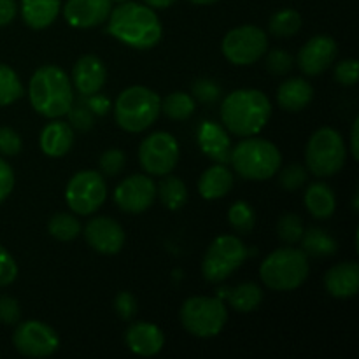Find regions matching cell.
I'll return each mask as SVG.
<instances>
[{
  "label": "cell",
  "mask_w": 359,
  "mask_h": 359,
  "mask_svg": "<svg viewBox=\"0 0 359 359\" xmlns=\"http://www.w3.org/2000/svg\"><path fill=\"white\" fill-rule=\"evenodd\" d=\"M107 30L119 42L139 51L153 49L163 37V27L156 13L151 7L130 0L111 11Z\"/></svg>",
  "instance_id": "1"
},
{
  "label": "cell",
  "mask_w": 359,
  "mask_h": 359,
  "mask_svg": "<svg viewBox=\"0 0 359 359\" xmlns=\"http://www.w3.org/2000/svg\"><path fill=\"white\" fill-rule=\"evenodd\" d=\"M272 116V104L259 90H235L221 104V121L237 137H252L262 132Z\"/></svg>",
  "instance_id": "2"
},
{
  "label": "cell",
  "mask_w": 359,
  "mask_h": 359,
  "mask_svg": "<svg viewBox=\"0 0 359 359\" xmlns=\"http://www.w3.org/2000/svg\"><path fill=\"white\" fill-rule=\"evenodd\" d=\"M28 98L32 107L44 118H62L74 105L72 83L60 67L42 65L32 76Z\"/></svg>",
  "instance_id": "3"
},
{
  "label": "cell",
  "mask_w": 359,
  "mask_h": 359,
  "mask_svg": "<svg viewBox=\"0 0 359 359\" xmlns=\"http://www.w3.org/2000/svg\"><path fill=\"white\" fill-rule=\"evenodd\" d=\"M230 163L248 181H269L283 163V154L273 142L258 137H245L231 149Z\"/></svg>",
  "instance_id": "4"
},
{
  "label": "cell",
  "mask_w": 359,
  "mask_h": 359,
  "mask_svg": "<svg viewBox=\"0 0 359 359\" xmlns=\"http://www.w3.org/2000/svg\"><path fill=\"white\" fill-rule=\"evenodd\" d=\"M311 266L302 249L283 248L270 252L259 265L263 284L273 291H294L307 280Z\"/></svg>",
  "instance_id": "5"
},
{
  "label": "cell",
  "mask_w": 359,
  "mask_h": 359,
  "mask_svg": "<svg viewBox=\"0 0 359 359\" xmlns=\"http://www.w3.org/2000/svg\"><path fill=\"white\" fill-rule=\"evenodd\" d=\"M161 112V98L146 86H130L114 104V119L121 130L140 133L149 128Z\"/></svg>",
  "instance_id": "6"
},
{
  "label": "cell",
  "mask_w": 359,
  "mask_h": 359,
  "mask_svg": "<svg viewBox=\"0 0 359 359\" xmlns=\"http://www.w3.org/2000/svg\"><path fill=\"white\" fill-rule=\"evenodd\" d=\"M347 149L342 135L335 128L316 130L307 142L305 163L307 168L318 177H332L342 170L346 163Z\"/></svg>",
  "instance_id": "7"
},
{
  "label": "cell",
  "mask_w": 359,
  "mask_h": 359,
  "mask_svg": "<svg viewBox=\"0 0 359 359\" xmlns=\"http://www.w3.org/2000/svg\"><path fill=\"white\" fill-rule=\"evenodd\" d=\"M226 321L228 311L221 298L191 297L181 307L182 326L198 339H212L219 335Z\"/></svg>",
  "instance_id": "8"
},
{
  "label": "cell",
  "mask_w": 359,
  "mask_h": 359,
  "mask_svg": "<svg viewBox=\"0 0 359 359\" xmlns=\"http://www.w3.org/2000/svg\"><path fill=\"white\" fill-rule=\"evenodd\" d=\"M248 258V249L241 238L233 235H221L214 238L202 262V273L209 283H223Z\"/></svg>",
  "instance_id": "9"
},
{
  "label": "cell",
  "mask_w": 359,
  "mask_h": 359,
  "mask_svg": "<svg viewBox=\"0 0 359 359\" xmlns=\"http://www.w3.org/2000/svg\"><path fill=\"white\" fill-rule=\"evenodd\" d=\"M221 49H223L224 58L233 65H252L269 51V39L259 27L244 25L224 35Z\"/></svg>",
  "instance_id": "10"
},
{
  "label": "cell",
  "mask_w": 359,
  "mask_h": 359,
  "mask_svg": "<svg viewBox=\"0 0 359 359\" xmlns=\"http://www.w3.org/2000/svg\"><path fill=\"white\" fill-rule=\"evenodd\" d=\"M107 198V184L100 172L81 170L70 177L65 188V200L79 216H90L104 205Z\"/></svg>",
  "instance_id": "11"
},
{
  "label": "cell",
  "mask_w": 359,
  "mask_h": 359,
  "mask_svg": "<svg viewBox=\"0 0 359 359\" xmlns=\"http://www.w3.org/2000/svg\"><path fill=\"white\" fill-rule=\"evenodd\" d=\"M140 167L149 175L170 174L179 161V144L168 132H154L142 140L139 147Z\"/></svg>",
  "instance_id": "12"
},
{
  "label": "cell",
  "mask_w": 359,
  "mask_h": 359,
  "mask_svg": "<svg viewBox=\"0 0 359 359\" xmlns=\"http://www.w3.org/2000/svg\"><path fill=\"white\" fill-rule=\"evenodd\" d=\"M16 351L28 358H48L60 347V337L49 325L41 321H23L13 335Z\"/></svg>",
  "instance_id": "13"
},
{
  "label": "cell",
  "mask_w": 359,
  "mask_h": 359,
  "mask_svg": "<svg viewBox=\"0 0 359 359\" xmlns=\"http://www.w3.org/2000/svg\"><path fill=\"white\" fill-rule=\"evenodd\" d=\"M156 198V184L151 177L135 174L121 181L114 191V202L123 212L140 214L149 209Z\"/></svg>",
  "instance_id": "14"
},
{
  "label": "cell",
  "mask_w": 359,
  "mask_h": 359,
  "mask_svg": "<svg viewBox=\"0 0 359 359\" xmlns=\"http://www.w3.org/2000/svg\"><path fill=\"white\" fill-rule=\"evenodd\" d=\"M337 53V42L330 35H316L298 51V67L305 76H319L330 69Z\"/></svg>",
  "instance_id": "15"
},
{
  "label": "cell",
  "mask_w": 359,
  "mask_h": 359,
  "mask_svg": "<svg viewBox=\"0 0 359 359\" xmlns=\"http://www.w3.org/2000/svg\"><path fill=\"white\" fill-rule=\"evenodd\" d=\"M84 238L100 255H118L125 245V230L111 217H93L84 228Z\"/></svg>",
  "instance_id": "16"
},
{
  "label": "cell",
  "mask_w": 359,
  "mask_h": 359,
  "mask_svg": "<svg viewBox=\"0 0 359 359\" xmlns=\"http://www.w3.org/2000/svg\"><path fill=\"white\" fill-rule=\"evenodd\" d=\"M111 11V0H67L63 16L74 28H93L105 23Z\"/></svg>",
  "instance_id": "17"
},
{
  "label": "cell",
  "mask_w": 359,
  "mask_h": 359,
  "mask_svg": "<svg viewBox=\"0 0 359 359\" xmlns=\"http://www.w3.org/2000/svg\"><path fill=\"white\" fill-rule=\"evenodd\" d=\"M107 69L95 55H84L76 62L72 70V83L83 97H91L104 88Z\"/></svg>",
  "instance_id": "18"
},
{
  "label": "cell",
  "mask_w": 359,
  "mask_h": 359,
  "mask_svg": "<svg viewBox=\"0 0 359 359\" xmlns=\"http://www.w3.org/2000/svg\"><path fill=\"white\" fill-rule=\"evenodd\" d=\"M126 346L137 356H156L165 346V335L153 323H135L126 330Z\"/></svg>",
  "instance_id": "19"
},
{
  "label": "cell",
  "mask_w": 359,
  "mask_h": 359,
  "mask_svg": "<svg viewBox=\"0 0 359 359\" xmlns=\"http://www.w3.org/2000/svg\"><path fill=\"white\" fill-rule=\"evenodd\" d=\"M325 287L333 298L354 297L359 291V265L356 262H344L332 266L325 276Z\"/></svg>",
  "instance_id": "20"
},
{
  "label": "cell",
  "mask_w": 359,
  "mask_h": 359,
  "mask_svg": "<svg viewBox=\"0 0 359 359\" xmlns=\"http://www.w3.org/2000/svg\"><path fill=\"white\" fill-rule=\"evenodd\" d=\"M198 146L205 156L216 163H230L231 142L228 133L219 125L203 121L198 128Z\"/></svg>",
  "instance_id": "21"
},
{
  "label": "cell",
  "mask_w": 359,
  "mask_h": 359,
  "mask_svg": "<svg viewBox=\"0 0 359 359\" xmlns=\"http://www.w3.org/2000/svg\"><path fill=\"white\" fill-rule=\"evenodd\" d=\"M314 100V88L307 79L291 77L286 79L277 90V104L280 109L290 112H300Z\"/></svg>",
  "instance_id": "22"
},
{
  "label": "cell",
  "mask_w": 359,
  "mask_h": 359,
  "mask_svg": "<svg viewBox=\"0 0 359 359\" xmlns=\"http://www.w3.org/2000/svg\"><path fill=\"white\" fill-rule=\"evenodd\" d=\"M41 149L42 153L51 158H62L72 149L74 130L65 121H51L41 132Z\"/></svg>",
  "instance_id": "23"
},
{
  "label": "cell",
  "mask_w": 359,
  "mask_h": 359,
  "mask_svg": "<svg viewBox=\"0 0 359 359\" xmlns=\"http://www.w3.org/2000/svg\"><path fill=\"white\" fill-rule=\"evenodd\" d=\"M233 188V174L223 163L207 168L198 181V193L205 200H219Z\"/></svg>",
  "instance_id": "24"
},
{
  "label": "cell",
  "mask_w": 359,
  "mask_h": 359,
  "mask_svg": "<svg viewBox=\"0 0 359 359\" xmlns=\"http://www.w3.org/2000/svg\"><path fill=\"white\" fill-rule=\"evenodd\" d=\"M62 11V0H21V16L34 30L51 27Z\"/></svg>",
  "instance_id": "25"
},
{
  "label": "cell",
  "mask_w": 359,
  "mask_h": 359,
  "mask_svg": "<svg viewBox=\"0 0 359 359\" xmlns=\"http://www.w3.org/2000/svg\"><path fill=\"white\" fill-rule=\"evenodd\" d=\"M305 207L316 219H328L337 209V198L333 189L325 182H314L307 188L304 196Z\"/></svg>",
  "instance_id": "26"
},
{
  "label": "cell",
  "mask_w": 359,
  "mask_h": 359,
  "mask_svg": "<svg viewBox=\"0 0 359 359\" xmlns=\"http://www.w3.org/2000/svg\"><path fill=\"white\" fill-rule=\"evenodd\" d=\"M302 251L314 258H328L339 251V244L335 238L323 228H311L309 231H304L302 237Z\"/></svg>",
  "instance_id": "27"
},
{
  "label": "cell",
  "mask_w": 359,
  "mask_h": 359,
  "mask_svg": "<svg viewBox=\"0 0 359 359\" xmlns=\"http://www.w3.org/2000/svg\"><path fill=\"white\" fill-rule=\"evenodd\" d=\"M156 195L168 210H179L188 202V188L184 182L175 175H163L160 184L156 186Z\"/></svg>",
  "instance_id": "28"
},
{
  "label": "cell",
  "mask_w": 359,
  "mask_h": 359,
  "mask_svg": "<svg viewBox=\"0 0 359 359\" xmlns=\"http://www.w3.org/2000/svg\"><path fill=\"white\" fill-rule=\"evenodd\" d=\"M226 297L237 312H252L262 304L263 291L256 283H244L226 293Z\"/></svg>",
  "instance_id": "29"
},
{
  "label": "cell",
  "mask_w": 359,
  "mask_h": 359,
  "mask_svg": "<svg viewBox=\"0 0 359 359\" xmlns=\"http://www.w3.org/2000/svg\"><path fill=\"white\" fill-rule=\"evenodd\" d=\"M161 111L174 121H186L195 112V100L189 93L174 91L161 102Z\"/></svg>",
  "instance_id": "30"
},
{
  "label": "cell",
  "mask_w": 359,
  "mask_h": 359,
  "mask_svg": "<svg viewBox=\"0 0 359 359\" xmlns=\"http://www.w3.org/2000/svg\"><path fill=\"white\" fill-rule=\"evenodd\" d=\"M270 34L276 37H293L300 32L302 28V16L298 11L294 9H280L270 18Z\"/></svg>",
  "instance_id": "31"
},
{
  "label": "cell",
  "mask_w": 359,
  "mask_h": 359,
  "mask_svg": "<svg viewBox=\"0 0 359 359\" xmlns=\"http://www.w3.org/2000/svg\"><path fill=\"white\" fill-rule=\"evenodd\" d=\"M48 231L51 237H55L60 242H70L79 237L81 223L76 216L65 212H58L49 219Z\"/></svg>",
  "instance_id": "32"
},
{
  "label": "cell",
  "mask_w": 359,
  "mask_h": 359,
  "mask_svg": "<svg viewBox=\"0 0 359 359\" xmlns=\"http://www.w3.org/2000/svg\"><path fill=\"white\" fill-rule=\"evenodd\" d=\"M23 97V84L18 74L6 63H0V107L14 104Z\"/></svg>",
  "instance_id": "33"
},
{
  "label": "cell",
  "mask_w": 359,
  "mask_h": 359,
  "mask_svg": "<svg viewBox=\"0 0 359 359\" xmlns=\"http://www.w3.org/2000/svg\"><path fill=\"white\" fill-rule=\"evenodd\" d=\"M228 223H230V226L233 228L237 233L248 235L251 233L252 228H255L256 214L248 202L238 200V202H235L233 205L230 207V210H228Z\"/></svg>",
  "instance_id": "34"
},
{
  "label": "cell",
  "mask_w": 359,
  "mask_h": 359,
  "mask_svg": "<svg viewBox=\"0 0 359 359\" xmlns=\"http://www.w3.org/2000/svg\"><path fill=\"white\" fill-rule=\"evenodd\" d=\"M277 233L283 242L287 245H293L302 241L304 237V221L298 214H284L277 221Z\"/></svg>",
  "instance_id": "35"
},
{
  "label": "cell",
  "mask_w": 359,
  "mask_h": 359,
  "mask_svg": "<svg viewBox=\"0 0 359 359\" xmlns=\"http://www.w3.org/2000/svg\"><path fill=\"white\" fill-rule=\"evenodd\" d=\"M307 179H309V172L304 165L291 163L280 172L279 184L283 186L286 191H297V189H300L302 186L307 182Z\"/></svg>",
  "instance_id": "36"
},
{
  "label": "cell",
  "mask_w": 359,
  "mask_h": 359,
  "mask_svg": "<svg viewBox=\"0 0 359 359\" xmlns=\"http://www.w3.org/2000/svg\"><path fill=\"white\" fill-rule=\"evenodd\" d=\"M125 153L121 149H107L104 154L100 156V172L104 177H116L119 172L125 168Z\"/></svg>",
  "instance_id": "37"
},
{
  "label": "cell",
  "mask_w": 359,
  "mask_h": 359,
  "mask_svg": "<svg viewBox=\"0 0 359 359\" xmlns=\"http://www.w3.org/2000/svg\"><path fill=\"white\" fill-rule=\"evenodd\" d=\"M266 69L273 76H286L293 69V56L286 49H272L266 55Z\"/></svg>",
  "instance_id": "38"
},
{
  "label": "cell",
  "mask_w": 359,
  "mask_h": 359,
  "mask_svg": "<svg viewBox=\"0 0 359 359\" xmlns=\"http://www.w3.org/2000/svg\"><path fill=\"white\" fill-rule=\"evenodd\" d=\"M21 147H23V142H21L20 133L9 126H0V154L16 156Z\"/></svg>",
  "instance_id": "39"
},
{
  "label": "cell",
  "mask_w": 359,
  "mask_h": 359,
  "mask_svg": "<svg viewBox=\"0 0 359 359\" xmlns=\"http://www.w3.org/2000/svg\"><path fill=\"white\" fill-rule=\"evenodd\" d=\"M18 277V265L4 245H0V287L13 284Z\"/></svg>",
  "instance_id": "40"
},
{
  "label": "cell",
  "mask_w": 359,
  "mask_h": 359,
  "mask_svg": "<svg viewBox=\"0 0 359 359\" xmlns=\"http://www.w3.org/2000/svg\"><path fill=\"white\" fill-rule=\"evenodd\" d=\"M193 95L203 104H212L221 97V88L212 79H198L193 84Z\"/></svg>",
  "instance_id": "41"
},
{
  "label": "cell",
  "mask_w": 359,
  "mask_h": 359,
  "mask_svg": "<svg viewBox=\"0 0 359 359\" xmlns=\"http://www.w3.org/2000/svg\"><path fill=\"white\" fill-rule=\"evenodd\" d=\"M21 319V307L18 300L7 294H0V323L16 325Z\"/></svg>",
  "instance_id": "42"
},
{
  "label": "cell",
  "mask_w": 359,
  "mask_h": 359,
  "mask_svg": "<svg viewBox=\"0 0 359 359\" xmlns=\"http://www.w3.org/2000/svg\"><path fill=\"white\" fill-rule=\"evenodd\" d=\"M358 60H344L335 67V79L342 86H354L358 83Z\"/></svg>",
  "instance_id": "43"
},
{
  "label": "cell",
  "mask_w": 359,
  "mask_h": 359,
  "mask_svg": "<svg viewBox=\"0 0 359 359\" xmlns=\"http://www.w3.org/2000/svg\"><path fill=\"white\" fill-rule=\"evenodd\" d=\"M114 309L116 314L123 319V321H130L133 316L137 314V300L132 293L128 291H121L118 293L114 300Z\"/></svg>",
  "instance_id": "44"
},
{
  "label": "cell",
  "mask_w": 359,
  "mask_h": 359,
  "mask_svg": "<svg viewBox=\"0 0 359 359\" xmlns=\"http://www.w3.org/2000/svg\"><path fill=\"white\" fill-rule=\"evenodd\" d=\"M67 114H69L70 125L79 130V132H88L93 126V116H91L90 107H84V105H76L74 107L72 105Z\"/></svg>",
  "instance_id": "45"
},
{
  "label": "cell",
  "mask_w": 359,
  "mask_h": 359,
  "mask_svg": "<svg viewBox=\"0 0 359 359\" xmlns=\"http://www.w3.org/2000/svg\"><path fill=\"white\" fill-rule=\"evenodd\" d=\"M14 188V172L9 163L0 158V203L11 195Z\"/></svg>",
  "instance_id": "46"
},
{
  "label": "cell",
  "mask_w": 359,
  "mask_h": 359,
  "mask_svg": "<svg viewBox=\"0 0 359 359\" xmlns=\"http://www.w3.org/2000/svg\"><path fill=\"white\" fill-rule=\"evenodd\" d=\"M18 6L14 0H0V27H7L16 18Z\"/></svg>",
  "instance_id": "47"
},
{
  "label": "cell",
  "mask_w": 359,
  "mask_h": 359,
  "mask_svg": "<svg viewBox=\"0 0 359 359\" xmlns=\"http://www.w3.org/2000/svg\"><path fill=\"white\" fill-rule=\"evenodd\" d=\"M88 107H90V111L93 112V114L104 116L105 112L109 111V107H111V104H109V100L105 97H100L98 93H95L91 95L90 102H88Z\"/></svg>",
  "instance_id": "48"
},
{
  "label": "cell",
  "mask_w": 359,
  "mask_h": 359,
  "mask_svg": "<svg viewBox=\"0 0 359 359\" xmlns=\"http://www.w3.org/2000/svg\"><path fill=\"white\" fill-rule=\"evenodd\" d=\"M358 137H359V119L356 118L353 123V130H351V153H353L354 160H359Z\"/></svg>",
  "instance_id": "49"
},
{
  "label": "cell",
  "mask_w": 359,
  "mask_h": 359,
  "mask_svg": "<svg viewBox=\"0 0 359 359\" xmlns=\"http://www.w3.org/2000/svg\"><path fill=\"white\" fill-rule=\"evenodd\" d=\"M144 2H146V6L151 7V9H167V7H170L175 0H144Z\"/></svg>",
  "instance_id": "50"
},
{
  "label": "cell",
  "mask_w": 359,
  "mask_h": 359,
  "mask_svg": "<svg viewBox=\"0 0 359 359\" xmlns=\"http://www.w3.org/2000/svg\"><path fill=\"white\" fill-rule=\"evenodd\" d=\"M191 4H196V6H210V4H216L219 0H189Z\"/></svg>",
  "instance_id": "51"
},
{
  "label": "cell",
  "mask_w": 359,
  "mask_h": 359,
  "mask_svg": "<svg viewBox=\"0 0 359 359\" xmlns=\"http://www.w3.org/2000/svg\"><path fill=\"white\" fill-rule=\"evenodd\" d=\"M353 209H354V212H358V193H356V195H354V200H353Z\"/></svg>",
  "instance_id": "52"
},
{
  "label": "cell",
  "mask_w": 359,
  "mask_h": 359,
  "mask_svg": "<svg viewBox=\"0 0 359 359\" xmlns=\"http://www.w3.org/2000/svg\"><path fill=\"white\" fill-rule=\"evenodd\" d=\"M111 2H118V4H123V2H128V0H111Z\"/></svg>",
  "instance_id": "53"
}]
</instances>
